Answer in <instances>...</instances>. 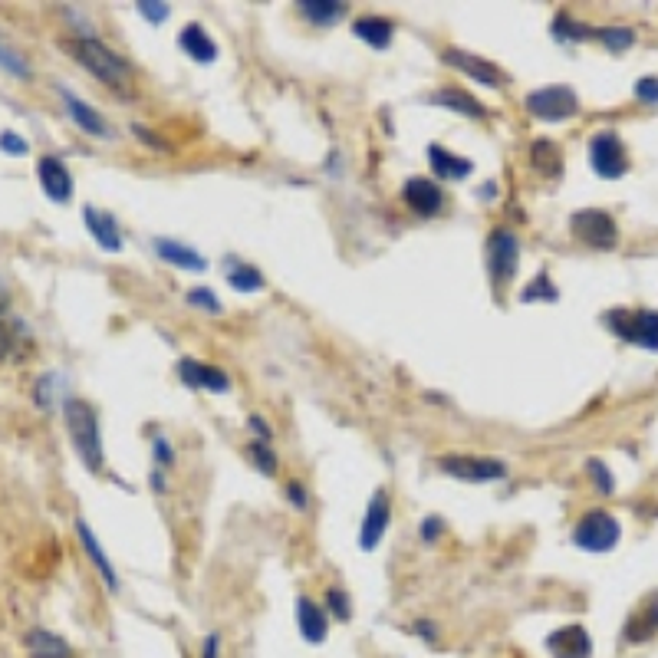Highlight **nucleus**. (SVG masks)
<instances>
[{
    "label": "nucleus",
    "instance_id": "obj_1",
    "mask_svg": "<svg viewBox=\"0 0 658 658\" xmlns=\"http://www.w3.org/2000/svg\"><path fill=\"white\" fill-rule=\"evenodd\" d=\"M63 418H66V431H70L73 448L79 451V458L89 471H102L106 468V451H102V435H99V418L83 399H66L63 405Z\"/></svg>",
    "mask_w": 658,
    "mask_h": 658
},
{
    "label": "nucleus",
    "instance_id": "obj_2",
    "mask_svg": "<svg viewBox=\"0 0 658 658\" xmlns=\"http://www.w3.org/2000/svg\"><path fill=\"white\" fill-rule=\"evenodd\" d=\"M73 56L86 66L89 73L99 79V83H106L109 89H116V93H126V89H129V83H132V66L122 60L119 53H112L102 40H96V37H79V40L73 43Z\"/></svg>",
    "mask_w": 658,
    "mask_h": 658
},
{
    "label": "nucleus",
    "instance_id": "obj_3",
    "mask_svg": "<svg viewBox=\"0 0 658 658\" xmlns=\"http://www.w3.org/2000/svg\"><path fill=\"white\" fill-rule=\"evenodd\" d=\"M612 336L626 339L632 346L658 349V313L655 310H609L603 316Z\"/></svg>",
    "mask_w": 658,
    "mask_h": 658
},
{
    "label": "nucleus",
    "instance_id": "obj_4",
    "mask_svg": "<svg viewBox=\"0 0 658 658\" xmlns=\"http://www.w3.org/2000/svg\"><path fill=\"white\" fill-rule=\"evenodd\" d=\"M619 537L622 527L609 510H589L573 530V543L586 553H609L619 543Z\"/></svg>",
    "mask_w": 658,
    "mask_h": 658
},
{
    "label": "nucleus",
    "instance_id": "obj_5",
    "mask_svg": "<svg viewBox=\"0 0 658 658\" xmlns=\"http://www.w3.org/2000/svg\"><path fill=\"white\" fill-rule=\"evenodd\" d=\"M524 106L533 119H543V122H563V119H573L580 112V99L570 86H543V89H533V93L524 99Z\"/></svg>",
    "mask_w": 658,
    "mask_h": 658
},
{
    "label": "nucleus",
    "instance_id": "obj_6",
    "mask_svg": "<svg viewBox=\"0 0 658 658\" xmlns=\"http://www.w3.org/2000/svg\"><path fill=\"white\" fill-rule=\"evenodd\" d=\"M570 228H573L576 241H583L586 247H593V251H612L616 241H619L616 221H612L609 214L599 211V208L576 211L573 221H570Z\"/></svg>",
    "mask_w": 658,
    "mask_h": 658
},
{
    "label": "nucleus",
    "instance_id": "obj_7",
    "mask_svg": "<svg viewBox=\"0 0 658 658\" xmlns=\"http://www.w3.org/2000/svg\"><path fill=\"white\" fill-rule=\"evenodd\" d=\"M441 471L451 474L458 481L471 484H487V481H504L507 464L501 458H478V455H445L438 461Z\"/></svg>",
    "mask_w": 658,
    "mask_h": 658
},
{
    "label": "nucleus",
    "instance_id": "obj_8",
    "mask_svg": "<svg viewBox=\"0 0 658 658\" xmlns=\"http://www.w3.org/2000/svg\"><path fill=\"white\" fill-rule=\"evenodd\" d=\"M520 267V241L517 234L510 231H491L487 237V270H491V280L497 287H504L517 277Z\"/></svg>",
    "mask_w": 658,
    "mask_h": 658
},
{
    "label": "nucleus",
    "instance_id": "obj_9",
    "mask_svg": "<svg viewBox=\"0 0 658 658\" xmlns=\"http://www.w3.org/2000/svg\"><path fill=\"white\" fill-rule=\"evenodd\" d=\"M589 165L599 178H622L629 172L626 145L616 132H599L589 139Z\"/></svg>",
    "mask_w": 658,
    "mask_h": 658
},
{
    "label": "nucleus",
    "instance_id": "obj_10",
    "mask_svg": "<svg viewBox=\"0 0 658 658\" xmlns=\"http://www.w3.org/2000/svg\"><path fill=\"white\" fill-rule=\"evenodd\" d=\"M441 60H445L451 70L471 76L474 83H481L487 89H497V86L507 83V76L501 73V66H494L491 60H481V56H474L468 50H455V47H451V50L441 53Z\"/></svg>",
    "mask_w": 658,
    "mask_h": 658
},
{
    "label": "nucleus",
    "instance_id": "obj_11",
    "mask_svg": "<svg viewBox=\"0 0 658 658\" xmlns=\"http://www.w3.org/2000/svg\"><path fill=\"white\" fill-rule=\"evenodd\" d=\"M389 524H392V501L385 491H376L372 494V501L366 507V517H362V527H359V547L372 553L382 543V537L389 533Z\"/></svg>",
    "mask_w": 658,
    "mask_h": 658
},
{
    "label": "nucleus",
    "instance_id": "obj_12",
    "mask_svg": "<svg viewBox=\"0 0 658 658\" xmlns=\"http://www.w3.org/2000/svg\"><path fill=\"white\" fill-rule=\"evenodd\" d=\"M402 201L418 218H435V214L445 211V191L431 178H408L402 185Z\"/></svg>",
    "mask_w": 658,
    "mask_h": 658
},
{
    "label": "nucleus",
    "instance_id": "obj_13",
    "mask_svg": "<svg viewBox=\"0 0 658 658\" xmlns=\"http://www.w3.org/2000/svg\"><path fill=\"white\" fill-rule=\"evenodd\" d=\"M178 379L185 382L188 389H201V392H214V395L231 392L228 372L218 369V366H208V362L191 359V356H185L178 362Z\"/></svg>",
    "mask_w": 658,
    "mask_h": 658
},
{
    "label": "nucleus",
    "instance_id": "obj_14",
    "mask_svg": "<svg viewBox=\"0 0 658 658\" xmlns=\"http://www.w3.org/2000/svg\"><path fill=\"white\" fill-rule=\"evenodd\" d=\"M56 93H60V99H63V106H66V116L73 119V126L76 129H83L86 135H93V139H112V126L106 119L99 116V112L93 109V106H86L83 99H79L73 89H66V86H60L56 89Z\"/></svg>",
    "mask_w": 658,
    "mask_h": 658
},
{
    "label": "nucleus",
    "instance_id": "obj_15",
    "mask_svg": "<svg viewBox=\"0 0 658 658\" xmlns=\"http://www.w3.org/2000/svg\"><path fill=\"white\" fill-rule=\"evenodd\" d=\"M37 178H40V188L47 191V198L63 204L73 198V175L56 155H43L37 162Z\"/></svg>",
    "mask_w": 658,
    "mask_h": 658
},
{
    "label": "nucleus",
    "instance_id": "obj_16",
    "mask_svg": "<svg viewBox=\"0 0 658 658\" xmlns=\"http://www.w3.org/2000/svg\"><path fill=\"white\" fill-rule=\"evenodd\" d=\"M83 221H86V231L93 234V241L102 247V251L119 254L122 247H126V241H122V231H119V221L112 218L109 211H99V208H93V204H86Z\"/></svg>",
    "mask_w": 658,
    "mask_h": 658
},
{
    "label": "nucleus",
    "instance_id": "obj_17",
    "mask_svg": "<svg viewBox=\"0 0 658 658\" xmlns=\"http://www.w3.org/2000/svg\"><path fill=\"white\" fill-rule=\"evenodd\" d=\"M547 652L553 658H589L593 655V639L583 626H563L547 635Z\"/></svg>",
    "mask_w": 658,
    "mask_h": 658
},
{
    "label": "nucleus",
    "instance_id": "obj_18",
    "mask_svg": "<svg viewBox=\"0 0 658 658\" xmlns=\"http://www.w3.org/2000/svg\"><path fill=\"white\" fill-rule=\"evenodd\" d=\"M155 254L162 257L165 264H172L178 270H191V274H204V270H208V260H204L195 247L172 241V237H155Z\"/></svg>",
    "mask_w": 658,
    "mask_h": 658
},
{
    "label": "nucleus",
    "instance_id": "obj_19",
    "mask_svg": "<svg viewBox=\"0 0 658 658\" xmlns=\"http://www.w3.org/2000/svg\"><path fill=\"white\" fill-rule=\"evenodd\" d=\"M76 533H79V543H83V550H86V557L93 560V566H96V573L102 576V583H106L112 593H119L122 589V583H119V573L112 570V560L102 553V547H99V537L93 530H89V524L86 520H76Z\"/></svg>",
    "mask_w": 658,
    "mask_h": 658
},
{
    "label": "nucleus",
    "instance_id": "obj_20",
    "mask_svg": "<svg viewBox=\"0 0 658 658\" xmlns=\"http://www.w3.org/2000/svg\"><path fill=\"white\" fill-rule=\"evenodd\" d=\"M178 47L185 50L198 66H211L214 60H218V43L211 40V33L204 30L201 24H188L185 30H181L178 33Z\"/></svg>",
    "mask_w": 658,
    "mask_h": 658
},
{
    "label": "nucleus",
    "instance_id": "obj_21",
    "mask_svg": "<svg viewBox=\"0 0 658 658\" xmlns=\"http://www.w3.org/2000/svg\"><path fill=\"white\" fill-rule=\"evenodd\" d=\"M428 162H431V172L445 181H464L474 172V162L471 158H461L455 152H448L445 145H428Z\"/></svg>",
    "mask_w": 658,
    "mask_h": 658
},
{
    "label": "nucleus",
    "instance_id": "obj_22",
    "mask_svg": "<svg viewBox=\"0 0 658 658\" xmlns=\"http://www.w3.org/2000/svg\"><path fill=\"white\" fill-rule=\"evenodd\" d=\"M297 629H300V635L310 645H320L323 639H326V629H329V622H326V612L313 603L310 596H300L297 599Z\"/></svg>",
    "mask_w": 658,
    "mask_h": 658
},
{
    "label": "nucleus",
    "instance_id": "obj_23",
    "mask_svg": "<svg viewBox=\"0 0 658 658\" xmlns=\"http://www.w3.org/2000/svg\"><path fill=\"white\" fill-rule=\"evenodd\" d=\"M428 102L458 112V116H464V119H487V106H484V102H478L471 93H464V89H438V93L431 96Z\"/></svg>",
    "mask_w": 658,
    "mask_h": 658
},
{
    "label": "nucleus",
    "instance_id": "obj_24",
    "mask_svg": "<svg viewBox=\"0 0 658 658\" xmlns=\"http://www.w3.org/2000/svg\"><path fill=\"white\" fill-rule=\"evenodd\" d=\"M655 632H658V593L639 612H632L622 635H626V642H645V639H652Z\"/></svg>",
    "mask_w": 658,
    "mask_h": 658
},
{
    "label": "nucleus",
    "instance_id": "obj_25",
    "mask_svg": "<svg viewBox=\"0 0 658 658\" xmlns=\"http://www.w3.org/2000/svg\"><path fill=\"white\" fill-rule=\"evenodd\" d=\"M353 33L372 50H389L392 37H395V27L382 17H359L353 24Z\"/></svg>",
    "mask_w": 658,
    "mask_h": 658
},
{
    "label": "nucleus",
    "instance_id": "obj_26",
    "mask_svg": "<svg viewBox=\"0 0 658 658\" xmlns=\"http://www.w3.org/2000/svg\"><path fill=\"white\" fill-rule=\"evenodd\" d=\"M27 652H30V658H73L70 645L47 629H33L27 635Z\"/></svg>",
    "mask_w": 658,
    "mask_h": 658
},
{
    "label": "nucleus",
    "instance_id": "obj_27",
    "mask_svg": "<svg viewBox=\"0 0 658 658\" xmlns=\"http://www.w3.org/2000/svg\"><path fill=\"white\" fill-rule=\"evenodd\" d=\"M228 283H231V290H237V293H260L267 287L264 274H260V270L251 267V264H241L237 257H228Z\"/></svg>",
    "mask_w": 658,
    "mask_h": 658
},
{
    "label": "nucleus",
    "instance_id": "obj_28",
    "mask_svg": "<svg viewBox=\"0 0 658 658\" xmlns=\"http://www.w3.org/2000/svg\"><path fill=\"white\" fill-rule=\"evenodd\" d=\"M297 10L306 20H310V24L329 27L346 14V4H339V0H300Z\"/></svg>",
    "mask_w": 658,
    "mask_h": 658
},
{
    "label": "nucleus",
    "instance_id": "obj_29",
    "mask_svg": "<svg viewBox=\"0 0 658 658\" xmlns=\"http://www.w3.org/2000/svg\"><path fill=\"white\" fill-rule=\"evenodd\" d=\"M530 158H533V165H537L540 172L560 175V152H557V145H553L550 139H537V142H533Z\"/></svg>",
    "mask_w": 658,
    "mask_h": 658
},
{
    "label": "nucleus",
    "instance_id": "obj_30",
    "mask_svg": "<svg viewBox=\"0 0 658 658\" xmlns=\"http://www.w3.org/2000/svg\"><path fill=\"white\" fill-rule=\"evenodd\" d=\"M553 37L557 40H573V43H583V40H593L596 30L586 27V24H576L573 17L560 14L557 20H553Z\"/></svg>",
    "mask_w": 658,
    "mask_h": 658
},
{
    "label": "nucleus",
    "instance_id": "obj_31",
    "mask_svg": "<svg viewBox=\"0 0 658 658\" xmlns=\"http://www.w3.org/2000/svg\"><path fill=\"white\" fill-rule=\"evenodd\" d=\"M557 287L550 283V277L547 274H540V277H533V283L530 287L520 293V303H537V300H543V303H557Z\"/></svg>",
    "mask_w": 658,
    "mask_h": 658
},
{
    "label": "nucleus",
    "instance_id": "obj_32",
    "mask_svg": "<svg viewBox=\"0 0 658 658\" xmlns=\"http://www.w3.org/2000/svg\"><path fill=\"white\" fill-rule=\"evenodd\" d=\"M596 37L603 40L606 50H612V53H626L635 43V33L629 27H603V30H596Z\"/></svg>",
    "mask_w": 658,
    "mask_h": 658
},
{
    "label": "nucleus",
    "instance_id": "obj_33",
    "mask_svg": "<svg viewBox=\"0 0 658 658\" xmlns=\"http://www.w3.org/2000/svg\"><path fill=\"white\" fill-rule=\"evenodd\" d=\"M0 66H4L7 73H14L17 79H30V66H27V60L20 56L10 43L0 37Z\"/></svg>",
    "mask_w": 658,
    "mask_h": 658
},
{
    "label": "nucleus",
    "instance_id": "obj_34",
    "mask_svg": "<svg viewBox=\"0 0 658 658\" xmlns=\"http://www.w3.org/2000/svg\"><path fill=\"white\" fill-rule=\"evenodd\" d=\"M326 609H329V616H333V619L349 622V596H346V589H339V586L326 589Z\"/></svg>",
    "mask_w": 658,
    "mask_h": 658
},
{
    "label": "nucleus",
    "instance_id": "obj_35",
    "mask_svg": "<svg viewBox=\"0 0 658 658\" xmlns=\"http://www.w3.org/2000/svg\"><path fill=\"white\" fill-rule=\"evenodd\" d=\"M251 461L257 464L260 474H277V455L270 451V445H260V441H251Z\"/></svg>",
    "mask_w": 658,
    "mask_h": 658
},
{
    "label": "nucleus",
    "instance_id": "obj_36",
    "mask_svg": "<svg viewBox=\"0 0 658 658\" xmlns=\"http://www.w3.org/2000/svg\"><path fill=\"white\" fill-rule=\"evenodd\" d=\"M188 303L191 306H198V310H204V313H211V316H218V313H224V306L218 303V297L208 290V287H195V290H188Z\"/></svg>",
    "mask_w": 658,
    "mask_h": 658
},
{
    "label": "nucleus",
    "instance_id": "obj_37",
    "mask_svg": "<svg viewBox=\"0 0 658 658\" xmlns=\"http://www.w3.org/2000/svg\"><path fill=\"white\" fill-rule=\"evenodd\" d=\"M589 478H593V484H596V491L599 494H612V474H609V468H606V461L603 458H593L589 461Z\"/></svg>",
    "mask_w": 658,
    "mask_h": 658
},
{
    "label": "nucleus",
    "instance_id": "obj_38",
    "mask_svg": "<svg viewBox=\"0 0 658 658\" xmlns=\"http://www.w3.org/2000/svg\"><path fill=\"white\" fill-rule=\"evenodd\" d=\"M152 458H155L158 468H172V464H175V451H172V445H168L165 435L152 438Z\"/></svg>",
    "mask_w": 658,
    "mask_h": 658
},
{
    "label": "nucleus",
    "instance_id": "obj_39",
    "mask_svg": "<svg viewBox=\"0 0 658 658\" xmlns=\"http://www.w3.org/2000/svg\"><path fill=\"white\" fill-rule=\"evenodd\" d=\"M0 152H4V155H27V152H30V145H27L24 135L4 132V135H0Z\"/></svg>",
    "mask_w": 658,
    "mask_h": 658
},
{
    "label": "nucleus",
    "instance_id": "obj_40",
    "mask_svg": "<svg viewBox=\"0 0 658 658\" xmlns=\"http://www.w3.org/2000/svg\"><path fill=\"white\" fill-rule=\"evenodd\" d=\"M139 14L145 20H152V24H162V20L172 14V7H168V4H155V0H139Z\"/></svg>",
    "mask_w": 658,
    "mask_h": 658
},
{
    "label": "nucleus",
    "instance_id": "obj_41",
    "mask_svg": "<svg viewBox=\"0 0 658 658\" xmlns=\"http://www.w3.org/2000/svg\"><path fill=\"white\" fill-rule=\"evenodd\" d=\"M635 96L642 102H658V76H645L635 83Z\"/></svg>",
    "mask_w": 658,
    "mask_h": 658
},
{
    "label": "nucleus",
    "instance_id": "obj_42",
    "mask_svg": "<svg viewBox=\"0 0 658 658\" xmlns=\"http://www.w3.org/2000/svg\"><path fill=\"white\" fill-rule=\"evenodd\" d=\"M441 533H445V520L441 517H425L422 520V540L425 543H435Z\"/></svg>",
    "mask_w": 658,
    "mask_h": 658
},
{
    "label": "nucleus",
    "instance_id": "obj_43",
    "mask_svg": "<svg viewBox=\"0 0 658 658\" xmlns=\"http://www.w3.org/2000/svg\"><path fill=\"white\" fill-rule=\"evenodd\" d=\"M17 333L20 329H10L7 323H0V359L10 356L17 349Z\"/></svg>",
    "mask_w": 658,
    "mask_h": 658
},
{
    "label": "nucleus",
    "instance_id": "obj_44",
    "mask_svg": "<svg viewBox=\"0 0 658 658\" xmlns=\"http://www.w3.org/2000/svg\"><path fill=\"white\" fill-rule=\"evenodd\" d=\"M247 425H251V428L257 431L254 441H260V445H270V441H274V431H270V425H267L260 415H251V418H247Z\"/></svg>",
    "mask_w": 658,
    "mask_h": 658
},
{
    "label": "nucleus",
    "instance_id": "obj_45",
    "mask_svg": "<svg viewBox=\"0 0 658 658\" xmlns=\"http://www.w3.org/2000/svg\"><path fill=\"white\" fill-rule=\"evenodd\" d=\"M132 132L139 135L142 142H149L152 149H158V152H168V142H165V139H158V135H155L152 129H145V126H132Z\"/></svg>",
    "mask_w": 658,
    "mask_h": 658
},
{
    "label": "nucleus",
    "instance_id": "obj_46",
    "mask_svg": "<svg viewBox=\"0 0 658 658\" xmlns=\"http://www.w3.org/2000/svg\"><path fill=\"white\" fill-rule=\"evenodd\" d=\"M287 497H290V504L297 507V510H306V504H310V501H306V491H303L300 481H290V484H287Z\"/></svg>",
    "mask_w": 658,
    "mask_h": 658
},
{
    "label": "nucleus",
    "instance_id": "obj_47",
    "mask_svg": "<svg viewBox=\"0 0 658 658\" xmlns=\"http://www.w3.org/2000/svg\"><path fill=\"white\" fill-rule=\"evenodd\" d=\"M218 652H221V635L211 632L201 645V658H218Z\"/></svg>",
    "mask_w": 658,
    "mask_h": 658
},
{
    "label": "nucleus",
    "instance_id": "obj_48",
    "mask_svg": "<svg viewBox=\"0 0 658 658\" xmlns=\"http://www.w3.org/2000/svg\"><path fill=\"white\" fill-rule=\"evenodd\" d=\"M415 632H422V635H425V639H428V642H435V635H438L435 629H431V626H428V622H418V626H415Z\"/></svg>",
    "mask_w": 658,
    "mask_h": 658
},
{
    "label": "nucleus",
    "instance_id": "obj_49",
    "mask_svg": "<svg viewBox=\"0 0 658 658\" xmlns=\"http://www.w3.org/2000/svg\"><path fill=\"white\" fill-rule=\"evenodd\" d=\"M152 484H155V491H158V494L165 491V478H162V471H155V474H152Z\"/></svg>",
    "mask_w": 658,
    "mask_h": 658
},
{
    "label": "nucleus",
    "instance_id": "obj_50",
    "mask_svg": "<svg viewBox=\"0 0 658 658\" xmlns=\"http://www.w3.org/2000/svg\"><path fill=\"white\" fill-rule=\"evenodd\" d=\"M494 191H497V185H484V188L478 191V195H481V201H491V195H494Z\"/></svg>",
    "mask_w": 658,
    "mask_h": 658
},
{
    "label": "nucleus",
    "instance_id": "obj_51",
    "mask_svg": "<svg viewBox=\"0 0 658 658\" xmlns=\"http://www.w3.org/2000/svg\"><path fill=\"white\" fill-rule=\"evenodd\" d=\"M4 313H7V293L0 290V316H4Z\"/></svg>",
    "mask_w": 658,
    "mask_h": 658
}]
</instances>
